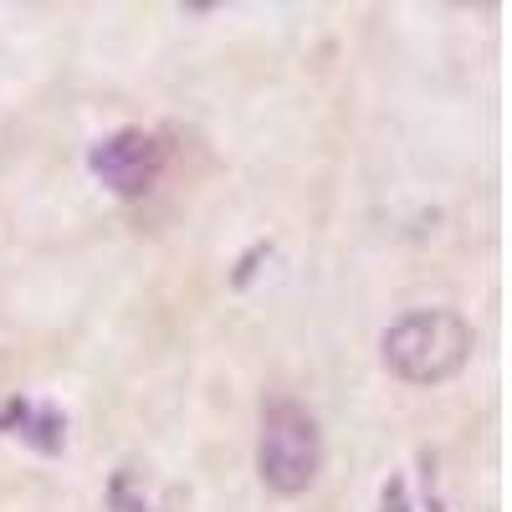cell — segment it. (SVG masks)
Listing matches in <instances>:
<instances>
[{"label": "cell", "instance_id": "cell-1", "mask_svg": "<svg viewBox=\"0 0 512 512\" xmlns=\"http://www.w3.org/2000/svg\"><path fill=\"white\" fill-rule=\"evenodd\" d=\"M384 369L405 384H446L472 359V323L451 308H415L384 328Z\"/></svg>", "mask_w": 512, "mask_h": 512}, {"label": "cell", "instance_id": "cell-2", "mask_svg": "<svg viewBox=\"0 0 512 512\" xmlns=\"http://www.w3.org/2000/svg\"><path fill=\"white\" fill-rule=\"evenodd\" d=\"M256 472L277 497L308 492L323 472V431L308 405L272 400L262 410V436H256Z\"/></svg>", "mask_w": 512, "mask_h": 512}, {"label": "cell", "instance_id": "cell-3", "mask_svg": "<svg viewBox=\"0 0 512 512\" xmlns=\"http://www.w3.org/2000/svg\"><path fill=\"white\" fill-rule=\"evenodd\" d=\"M88 169L123 200H139L159 185L164 175V144L144 128H118V134L98 139L93 154H88Z\"/></svg>", "mask_w": 512, "mask_h": 512}, {"label": "cell", "instance_id": "cell-4", "mask_svg": "<svg viewBox=\"0 0 512 512\" xmlns=\"http://www.w3.org/2000/svg\"><path fill=\"white\" fill-rule=\"evenodd\" d=\"M0 431L16 436V441H26V446L41 451V456H57V451L67 446V420H62V410L41 405V400H26V395H11L6 405H0Z\"/></svg>", "mask_w": 512, "mask_h": 512}, {"label": "cell", "instance_id": "cell-5", "mask_svg": "<svg viewBox=\"0 0 512 512\" xmlns=\"http://www.w3.org/2000/svg\"><path fill=\"white\" fill-rule=\"evenodd\" d=\"M108 512H154V507H149V497L139 492V482H134V472H128V466H123V472L113 477V487H108Z\"/></svg>", "mask_w": 512, "mask_h": 512}]
</instances>
